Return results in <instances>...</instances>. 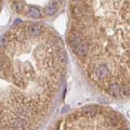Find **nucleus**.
<instances>
[{"label": "nucleus", "mask_w": 130, "mask_h": 130, "mask_svg": "<svg viewBox=\"0 0 130 130\" xmlns=\"http://www.w3.org/2000/svg\"><path fill=\"white\" fill-rule=\"evenodd\" d=\"M68 4L71 49L84 43L89 50L86 59L115 61L128 71L129 0H69Z\"/></svg>", "instance_id": "1"}, {"label": "nucleus", "mask_w": 130, "mask_h": 130, "mask_svg": "<svg viewBox=\"0 0 130 130\" xmlns=\"http://www.w3.org/2000/svg\"><path fill=\"white\" fill-rule=\"evenodd\" d=\"M13 12L31 18L53 16L66 0H8Z\"/></svg>", "instance_id": "2"}, {"label": "nucleus", "mask_w": 130, "mask_h": 130, "mask_svg": "<svg viewBox=\"0 0 130 130\" xmlns=\"http://www.w3.org/2000/svg\"><path fill=\"white\" fill-rule=\"evenodd\" d=\"M93 76H94L95 79L98 80H102V79H105L108 74H110V69H108V66L106 64H103V63H99V64H95L93 67H91V71H90Z\"/></svg>", "instance_id": "3"}, {"label": "nucleus", "mask_w": 130, "mask_h": 130, "mask_svg": "<svg viewBox=\"0 0 130 130\" xmlns=\"http://www.w3.org/2000/svg\"><path fill=\"white\" fill-rule=\"evenodd\" d=\"M99 112V108L97 106H88V107H84L79 111L77 114L84 117H94L95 115Z\"/></svg>", "instance_id": "4"}, {"label": "nucleus", "mask_w": 130, "mask_h": 130, "mask_svg": "<svg viewBox=\"0 0 130 130\" xmlns=\"http://www.w3.org/2000/svg\"><path fill=\"white\" fill-rule=\"evenodd\" d=\"M106 91H107V93L111 94L112 97H118V95H120V84L119 82H116V81L111 82V84L107 86Z\"/></svg>", "instance_id": "5"}, {"label": "nucleus", "mask_w": 130, "mask_h": 130, "mask_svg": "<svg viewBox=\"0 0 130 130\" xmlns=\"http://www.w3.org/2000/svg\"><path fill=\"white\" fill-rule=\"evenodd\" d=\"M120 95H122V97H129V84L128 82L120 85Z\"/></svg>", "instance_id": "6"}, {"label": "nucleus", "mask_w": 130, "mask_h": 130, "mask_svg": "<svg viewBox=\"0 0 130 130\" xmlns=\"http://www.w3.org/2000/svg\"><path fill=\"white\" fill-rule=\"evenodd\" d=\"M2 2L3 0H0V11H1V8H2Z\"/></svg>", "instance_id": "7"}]
</instances>
